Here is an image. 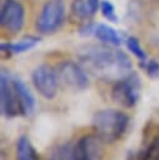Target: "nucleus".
<instances>
[{"label":"nucleus","mask_w":159,"mask_h":160,"mask_svg":"<svg viewBox=\"0 0 159 160\" xmlns=\"http://www.w3.org/2000/svg\"><path fill=\"white\" fill-rule=\"evenodd\" d=\"M78 59L85 70L104 81H118L133 70L129 56L113 45H85L79 49Z\"/></svg>","instance_id":"1"},{"label":"nucleus","mask_w":159,"mask_h":160,"mask_svg":"<svg viewBox=\"0 0 159 160\" xmlns=\"http://www.w3.org/2000/svg\"><path fill=\"white\" fill-rule=\"evenodd\" d=\"M95 134L108 144L123 138L129 125V116L116 109H104L94 114L91 120Z\"/></svg>","instance_id":"2"},{"label":"nucleus","mask_w":159,"mask_h":160,"mask_svg":"<svg viewBox=\"0 0 159 160\" xmlns=\"http://www.w3.org/2000/svg\"><path fill=\"white\" fill-rule=\"evenodd\" d=\"M141 90V81L136 72H130L126 76L114 82L110 96L111 100L124 108H133L138 104Z\"/></svg>","instance_id":"3"},{"label":"nucleus","mask_w":159,"mask_h":160,"mask_svg":"<svg viewBox=\"0 0 159 160\" xmlns=\"http://www.w3.org/2000/svg\"><path fill=\"white\" fill-rule=\"evenodd\" d=\"M65 19V4L63 0H48L35 22L39 34L49 35L60 29Z\"/></svg>","instance_id":"4"},{"label":"nucleus","mask_w":159,"mask_h":160,"mask_svg":"<svg viewBox=\"0 0 159 160\" xmlns=\"http://www.w3.org/2000/svg\"><path fill=\"white\" fill-rule=\"evenodd\" d=\"M55 70L59 82L66 89H70L73 91H81L89 86V79L81 64L66 60L61 61L55 68Z\"/></svg>","instance_id":"5"},{"label":"nucleus","mask_w":159,"mask_h":160,"mask_svg":"<svg viewBox=\"0 0 159 160\" xmlns=\"http://www.w3.org/2000/svg\"><path fill=\"white\" fill-rule=\"evenodd\" d=\"M13 76L14 75L3 69L0 78V110L1 115L6 119L21 116V109L14 86Z\"/></svg>","instance_id":"6"},{"label":"nucleus","mask_w":159,"mask_h":160,"mask_svg":"<svg viewBox=\"0 0 159 160\" xmlns=\"http://www.w3.org/2000/svg\"><path fill=\"white\" fill-rule=\"evenodd\" d=\"M31 81L36 91L45 99L51 100L58 94L59 79L56 70L49 65H39L31 72Z\"/></svg>","instance_id":"7"},{"label":"nucleus","mask_w":159,"mask_h":160,"mask_svg":"<svg viewBox=\"0 0 159 160\" xmlns=\"http://www.w3.org/2000/svg\"><path fill=\"white\" fill-rule=\"evenodd\" d=\"M25 22V9L23 4L18 0H4L0 11V24L1 26L11 32L18 34Z\"/></svg>","instance_id":"8"},{"label":"nucleus","mask_w":159,"mask_h":160,"mask_svg":"<svg viewBox=\"0 0 159 160\" xmlns=\"http://www.w3.org/2000/svg\"><path fill=\"white\" fill-rule=\"evenodd\" d=\"M79 160H101L104 155V141L96 134H86L75 142Z\"/></svg>","instance_id":"9"},{"label":"nucleus","mask_w":159,"mask_h":160,"mask_svg":"<svg viewBox=\"0 0 159 160\" xmlns=\"http://www.w3.org/2000/svg\"><path fill=\"white\" fill-rule=\"evenodd\" d=\"M13 81H14V86H15V90L18 94V99H19V104H20V109H21V116L31 115L35 110L34 95L31 94L28 85L20 78L13 76Z\"/></svg>","instance_id":"10"},{"label":"nucleus","mask_w":159,"mask_h":160,"mask_svg":"<svg viewBox=\"0 0 159 160\" xmlns=\"http://www.w3.org/2000/svg\"><path fill=\"white\" fill-rule=\"evenodd\" d=\"M100 9L99 0H74L71 4V16L75 20L88 22Z\"/></svg>","instance_id":"11"},{"label":"nucleus","mask_w":159,"mask_h":160,"mask_svg":"<svg viewBox=\"0 0 159 160\" xmlns=\"http://www.w3.org/2000/svg\"><path fill=\"white\" fill-rule=\"evenodd\" d=\"M91 35H94L101 44L118 46L121 44L120 34L106 24H93L91 26Z\"/></svg>","instance_id":"12"},{"label":"nucleus","mask_w":159,"mask_h":160,"mask_svg":"<svg viewBox=\"0 0 159 160\" xmlns=\"http://www.w3.org/2000/svg\"><path fill=\"white\" fill-rule=\"evenodd\" d=\"M40 39L38 36H24L23 39L15 41V42H1L0 49L3 52H6L8 55H16V54H23L25 51L31 50L39 44Z\"/></svg>","instance_id":"13"},{"label":"nucleus","mask_w":159,"mask_h":160,"mask_svg":"<svg viewBox=\"0 0 159 160\" xmlns=\"http://www.w3.org/2000/svg\"><path fill=\"white\" fill-rule=\"evenodd\" d=\"M138 160H159V126L143 144L138 154Z\"/></svg>","instance_id":"14"},{"label":"nucleus","mask_w":159,"mask_h":160,"mask_svg":"<svg viewBox=\"0 0 159 160\" xmlns=\"http://www.w3.org/2000/svg\"><path fill=\"white\" fill-rule=\"evenodd\" d=\"M48 160H79L75 142H63L55 145L50 152Z\"/></svg>","instance_id":"15"},{"label":"nucleus","mask_w":159,"mask_h":160,"mask_svg":"<svg viewBox=\"0 0 159 160\" xmlns=\"http://www.w3.org/2000/svg\"><path fill=\"white\" fill-rule=\"evenodd\" d=\"M16 160H40L28 136H20L16 144Z\"/></svg>","instance_id":"16"},{"label":"nucleus","mask_w":159,"mask_h":160,"mask_svg":"<svg viewBox=\"0 0 159 160\" xmlns=\"http://www.w3.org/2000/svg\"><path fill=\"white\" fill-rule=\"evenodd\" d=\"M125 44H126V48H128V50L140 61V62H143V61H145L148 58H146V52H145V50L143 49V46H141V44H140V41L135 38V36H129L126 40H125Z\"/></svg>","instance_id":"17"},{"label":"nucleus","mask_w":159,"mask_h":160,"mask_svg":"<svg viewBox=\"0 0 159 160\" xmlns=\"http://www.w3.org/2000/svg\"><path fill=\"white\" fill-rule=\"evenodd\" d=\"M100 11H101L103 16L108 21H110V22H118V15L115 12V8H114V5L109 0L100 1Z\"/></svg>","instance_id":"18"},{"label":"nucleus","mask_w":159,"mask_h":160,"mask_svg":"<svg viewBox=\"0 0 159 160\" xmlns=\"http://www.w3.org/2000/svg\"><path fill=\"white\" fill-rule=\"evenodd\" d=\"M140 66L146 72L148 76H150V78H158L159 76V61H156L154 59H150V60L146 59L145 61L140 62Z\"/></svg>","instance_id":"19"},{"label":"nucleus","mask_w":159,"mask_h":160,"mask_svg":"<svg viewBox=\"0 0 159 160\" xmlns=\"http://www.w3.org/2000/svg\"><path fill=\"white\" fill-rule=\"evenodd\" d=\"M153 1H156V2H159V0H153Z\"/></svg>","instance_id":"20"}]
</instances>
